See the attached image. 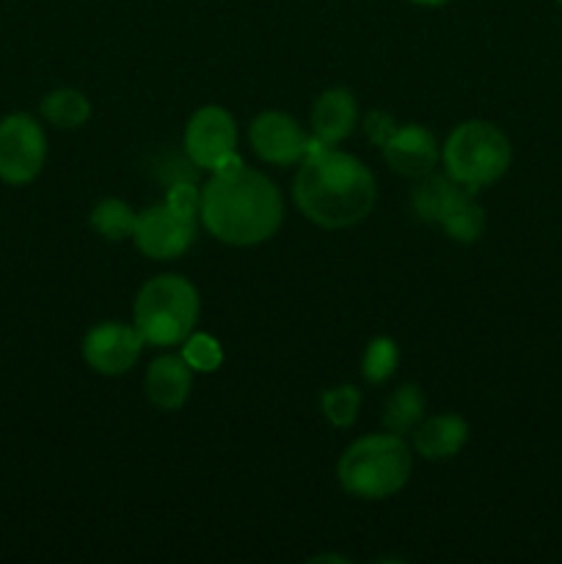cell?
<instances>
[{
  "label": "cell",
  "instance_id": "cell-19",
  "mask_svg": "<svg viewBox=\"0 0 562 564\" xmlns=\"http://www.w3.org/2000/svg\"><path fill=\"white\" fill-rule=\"evenodd\" d=\"M136 218L130 204H125L121 198H105L97 207L91 209V226L102 240L119 242L132 237L136 231Z\"/></svg>",
  "mask_w": 562,
  "mask_h": 564
},
{
  "label": "cell",
  "instance_id": "cell-4",
  "mask_svg": "<svg viewBox=\"0 0 562 564\" xmlns=\"http://www.w3.org/2000/svg\"><path fill=\"white\" fill-rule=\"evenodd\" d=\"M198 319V292L182 275H158L141 286L132 306V323L141 339L154 347L182 345Z\"/></svg>",
  "mask_w": 562,
  "mask_h": 564
},
{
  "label": "cell",
  "instance_id": "cell-18",
  "mask_svg": "<svg viewBox=\"0 0 562 564\" xmlns=\"http://www.w3.org/2000/svg\"><path fill=\"white\" fill-rule=\"evenodd\" d=\"M457 191V182L450 176L428 174L419 176V185L411 193V207L417 213V218L428 220V224H439L441 213L450 204L452 193Z\"/></svg>",
  "mask_w": 562,
  "mask_h": 564
},
{
  "label": "cell",
  "instance_id": "cell-16",
  "mask_svg": "<svg viewBox=\"0 0 562 564\" xmlns=\"http://www.w3.org/2000/svg\"><path fill=\"white\" fill-rule=\"evenodd\" d=\"M42 116L61 130H77L91 116V102H88L86 94L75 91V88H58V91L44 97Z\"/></svg>",
  "mask_w": 562,
  "mask_h": 564
},
{
  "label": "cell",
  "instance_id": "cell-13",
  "mask_svg": "<svg viewBox=\"0 0 562 564\" xmlns=\"http://www.w3.org/2000/svg\"><path fill=\"white\" fill-rule=\"evenodd\" d=\"M358 121V105L347 88H328L312 108V135L325 147H336L353 132Z\"/></svg>",
  "mask_w": 562,
  "mask_h": 564
},
{
  "label": "cell",
  "instance_id": "cell-2",
  "mask_svg": "<svg viewBox=\"0 0 562 564\" xmlns=\"http://www.w3.org/2000/svg\"><path fill=\"white\" fill-rule=\"evenodd\" d=\"M298 209L323 229H350L375 207V176L358 158L334 147L301 160L292 185Z\"/></svg>",
  "mask_w": 562,
  "mask_h": 564
},
{
  "label": "cell",
  "instance_id": "cell-15",
  "mask_svg": "<svg viewBox=\"0 0 562 564\" xmlns=\"http://www.w3.org/2000/svg\"><path fill=\"white\" fill-rule=\"evenodd\" d=\"M474 193L477 191H472V187L457 185V191L452 193L450 204H446L444 213H441L439 226L446 231L450 240L474 242L477 237H483L485 213L477 204V198H474Z\"/></svg>",
  "mask_w": 562,
  "mask_h": 564
},
{
  "label": "cell",
  "instance_id": "cell-3",
  "mask_svg": "<svg viewBox=\"0 0 562 564\" xmlns=\"http://www.w3.org/2000/svg\"><path fill=\"white\" fill-rule=\"evenodd\" d=\"M413 455L402 435L380 433L358 438L347 446L336 466V477L345 494L356 499L380 501L400 494L411 479Z\"/></svg>",
  "mask_w": 562,
  "mask_h": 564
},
{
  "label": "cell",
  "instance_id": "cell-20",
  "mask_svg": "<svg viewBox=\"0 0 562 564\" xmlns=\"http://www.w3.org/2000/svg\"><path fill=\"white\" fill-rule=\"evenodd\" d=\"M397 364H400L397 341L389 339V336H378V339H372L367 345L361 372L369 383H383V380H389L397 372Z\"/></svg>",
  "mask_w": 562,
  "mask_h": 564
},
{
  "label": "cell",
  "instance_id": "cell-21",
  "mask_svg": "<svg viewBox=\"0 0 562 564\" xmlns=\"http://www.w3.org/2000/svg\"><path fill=\"white\" fill-rule=\"evenodd\" d=\"M320 408L334 427H350L361 408V394L356 386H336L320 397Z\"/></svg>",
  "mask_w": 562,
  "mask_h": 564
},
{
  "label": "cell",
  "instance_id": "cell-9",
  "mask_svg": "<svg viewBox=\"0 0 562 564\" xmlns=\"http://www.w3.org/2000/svg\"><path fill=\"white\" fill-rule=\"evenodd\" d=\"M237 149V124L229 110L218 105L196 110L185 127V152L198 169H215L224 154Z\"/></svg>",
  "mask_w": 562,
  "mask_h": 564
},
{
  "label": "cell",
  "instance_id": "cell-12",
  "mask_svg": "<svg viewBox=\"0 0 562 564\" xmlns=\"http://www.w3.org/2000/svg\"><path fill=\"white\" fill-rule=\"evenodd\" d=\"M193 386V369L187 367L182 356H160L149 364L147 380H143V391H147V400L152 402L158 411L174 413L191 397Z\"/></svg>",
  "mask_w": 562,
  "mask_h": 564
},
{
  "label": "cell",
  "instance_id": "cell-10",
  "mask_svg": "<svg viewBox=\"0 0 562 564\" xmlns=\"http://www.w3.org/2000/svg\"><path fill=\"white\" fill-rule=\"evenodd\" d=\"M248 135H251L253 152L270 165H295L306 154L309 135L290 113H281V110L257 116Z\"/></svg>",
  "mask_w": 562,
  "mask_h": 564
},
{
  "label": "cell",
  "instance_id": "cell-1",
  "mask_svg": "<svg viewBox=\"0 0 562 564\" xmlns=\"http://www.w3.org/2000/svg\"><path fill=\"white\" fill-rule=\"evenodd\" d=\"M198 218L215 240L248 248L279 231L284 202L268 176L242 165L235 174H215L204 185Z\"/></svg>",
  "mask_w": 562,
  "mask_h": 564
},
{
  "label": "cell",
  "instance_id": "cell-14",
  "mask_svg": "<svg viewBox=\"0 0 562 564\" xmlns=\"http://www.w3.org/2000/svg\"><path fill=\"white\" fill-rule=\"evenodd\" d=\"M468 424L457 413H441V416L419 422L413 433V449L424 460H450L466 446Z\"/></svg>",
  "mask_w": 562,
  "mask_h": 564
},
{
  "label": "cell",
  "instance_id": "cell-8",
  "mask_svg": "<svg viewBox=\"0 0 562 564\" xmlns=\"http://www.w3.org/2000/svg\"><path fill=\"white\" fill-rule=\"evenodd\" d=\"M147 341L136 330V325L121 323H99L83 339V358L94 372L105 375V378H116L136 367L141 358V350Z\"/></svg>",
  "mask_w": 562,
  "mask_h": 564
},
{
  "label": "cell",
  "instance_id": "cell-27",
  "mask_svg": "<svg viewBox=\"0 0 562 564\" xmlns=\"http://www.w3.org/2000/svg\"><path fill=\"white\" fill-rule=\"evenodd\" d=\"M556 3H560V6H562V0H556Z\"/></svg>",
  "mask_w": 562,
  "mask_h": 564
},
{
  "label": "cell",
  "instance_id": "cell-7",
  "mask_svg": "<svg viewBox=\"0 0 562 564\" xmlns=\"http://www.w3.org/2000/svg\"><path fill=\"white\" fill-rule=\"evenodd\" d=\"M196 240V220L171 213L165 204L138 213L132 242L149 259H176Z\"/></svg>",
  "mask_w": 562,
  "mask_h": 564
},
{
  "label": "cell",
  "instance_id": "cell-24",
  "mask_svg": "<svg viewBox=\"0 0 562 564\" xmlns=\"http://www.w3.org/2000/svg\"><path fill=\"white\" fill-rule=\"evenodd\" d=\"M364 132H367V138L375 147H383V143L397 132L395 116L386 113V110H372V113L364 119Z\"/></svg>",
  "mask_w": 562,
  "mask_h": 564
},
{
  "label": "cell",
  "instance_id": "cell-23",
  "mask_svg": "<svg viewBox=\"0 0 562 564\" xmlns=\"http://www.w3.org/2000/svg\"><path fill=\"white\" fill-rule=\"evenodd\" d=\"M165 207H169L171 213L182 215V218L196 220L198 209H202V191H196V185L187 180L174 182V185L169 187V193H165Z\"/></svg>",
  "mask_w": 562,
  "mask_h": 564
},
{
  "label": "cell",
  "instance_id": "cell-6",
  "mask_svg": "<svg viewBox=\"0 0 562 564\" xmlns=\"http://www.w3.org/2000/svg\"><path fill=\"white\" fill-rule=\"evenodd\" d=\"M47 160V135L28 113L0 119V180L6 185H28L36 180Z\"/></svg>",
  "mask_w": 562,
  "mask_h": 564
},
{
  "label": "cell",
  "instance_id": "cell-17",
  "mask_svg": "<svg viewBox=\"0 0 562 564\" xmlns=\"http://www.w3.org/2000/svg\"><path fill=\"white\" fill-rule=\"evenodd\" d=\"M424 416V394L419 386L408 383L395 391L383 411V427L395 435H408L419 427Z\"/></svg>",
  "mask_w": 562,
  "mask_h": 564
},
{
  "label": "cell",
  "instance_id": "cell-22",
  "mask_svg": "<svg viewBox=\"0 0 562 564\" xmlns=\"http://www.w3.org/2000/svg\"><path fill=\"white\" fill-rule=\"evenodd\" d=\"M182 358L193 372H215L224 364V350L209 334H191L182 341Z\"/></svg>",
  "mask_w": 562,
  "mask_h": 564
},
{
  "label": "cell",
  "instance_id": "cell-11",
  "mask_svg": "<svg viewBox=\"0 0 562 564\" xmlns=\"http://www.w3.org/2000/svg\"><path fill=\"white\" fill-rule=\"evenodd\" d=\"M383 158L397 174L411 176V180H419V176L433 174L435 163H439V143H435V135L422 124H408L397 127L395 135L383 143Z\"/></svg>",
  "mask_w": 562,
  "mask_h": 564
},
{
  "label": "cell",
  "instance_id": "cell-5",
  "mask_svg": "<svg viewBox=\"0 0 562 564\" xmlns=\"http://www.w3.org/2000/svg\"><path fill=\"white\" fill-rule=\"evenodd\" d=\"M441 160L450 180L479 191L507 174L512 147L505 132L490 121H463L446 138Z\"/></svg>",
  "mask_w": 562,
  "mask_h": 564
},
{
  "label": "cell",
  "instance_id": "cell-26",
  "mask_svg": "<svg viewBox=\"0 0 562 564\" xmlns=\"http://www.w3.org/2000/svg\"><path fill=\"white\" fill-rule=\"evenodd\" d=\"M411 3H417V6H444L446 0H411Z\"/></svg>",
  "mask_w": 562,
  "mask_h": 564
},
{
  "label": "cell",
  "instance_id": "cell-25",
  "mask_svg": "<svg viewBox=\"0 0 562 564\" xmlns=\"http://www.w3.org/2000/svg\"><path fill=\"white\" fill-rule=\"evenodd\" d=\"M242 165H246V163H242V158H240V154H237V149H235V152L224 154V158H220L218 163H215L213 174H235V171H240Z\"/></svg>",
  "mask_w": 562,
  "mask_h": 564
}]
</instances>
